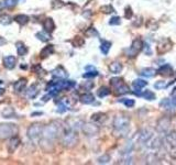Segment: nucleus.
<instances>
[{"label":"nucleus","mask_w":176,"mask_h":165,"mask_svg":"<svg viewBox=\"0 0 176 165\" xmlns=\"http://www.w3.org/2000/svg\"><path fill=\"white\" fill-rule=\"evenodd\" d=\"M43 128L41 123H33L29 127L28 129V137L32 141L33 143H38L42 138V133H43Z\"/></svg>","instance_id":"obj_4"},{"label":"nucleus","mask_w":176,"mask_h":165,"mask_svg":"<svg viewBox=\"0 0 176 165\" xmlns=\"http://www.w3.org/2000/svg\"><path fill=\"white\" fill-rule=\"evenodd\" d=\"M43 28H44V31H46V32L49 33L53 32V31L55 30V23L54 21H53V19L46 18L43 22Z\"/></svg>","instance_id":"obj_16"},{"label":"nucleus","mask_w":176,"mask_h":165,"mask_svg":"<svg viewBox=\"0 0 176 165\" xmlns=\"http://www.w3.org/2000/svg\"><path fill=\"white\" fill-rule=\"evenodd\" d=\"M94 87V84L90 82H85V84H82V88H84V89H86V90H90V88Z\"/></svg>","instance_id":"obj_49"},{"label":"nucleus","mask_w":176,"mask_h":165,"mask_svg":"<svg viewBox=\"0 0 176 165\" xmlns=\"http://www.w3.org/2000/svg\"><path fill=\"white\" fill-rule=\"evenodd\" d=\"M3 6H5V5H3V2H0V10L3 8Z\"/></svg>","instance_id":"obj_54"},{"label":"nucleus","mask_w":176,"mask_h":165,"mask_svg":"<svg viewBox=\"0 0 176 165\" xmlns=\"http://www.w3.org/2000/svg\"><path fill=\"white\" fill-rule=\"evenodd\" d=\"M16 65V58L12 55H9V56H6L3 58V66L6 68L8 69H13Z\"/></svg>","instance_id":"obj_13"},{"label":"nucleus","mask_w":176,"mask_h":165,"mask_svg":"<svg viewBox=\"0 0 176 165\" xmlns=\"http://www.w3.org/2000/svg\"><path fill=\"white\" fill-rule=\"evenodd\" d=\"M124 16H126V19H128V20L132 19V16H133V12H132L131 7H127V8L124 9Z\"/></svg>","instance_id":"obj_41"},{"label":"nucleus","mask_w":176,"mask_h":165,"mask_svg":"<svg viewBox=\"0 0 176 165\" xmlns=\"http://www.w3.org/2000/svg\"><path fill=\"white\" fill-rule=\"evenodd\" d=\"M148 85V82H145V80H143V79H137L133 82V88H134V91L137 95H140L141 96V94L139 93V91L142 89L143 87H145V86Z\"/></svg>","instance_id":"obj_18"},{"label":"nucleus","mask_w":176,"mask_h":165,"mask_svg":"<svg viewBox=\"0 0 176 165\" xmlns=\"http://www.w3.org/2000/svg\"><path fill=\"white\" fill-rule=\"evenodd\" d=\"M143 47L144 46H143L142 40H140V38H135L134 41L132 42L131 46L127 50V55L130 56V57H133V56H135L138 53L142 51Z\"/></svg>","instance_id":"obj_6"},{"label":"nucleus","mask_w":176,"mask_h":165,"mask_svg":"<svg viewBox=\"0 0 176 165\" xmlns=\"http://www.w3.org/2000/svg\"><path fill=\"white\" fill-rule=\"evenodd\" d=\"M110 47H111V43L109 41H102L100 44V51L102 52V54L107 55L110 51Z\"/></svg>","instance_id":"obj_29"},{"label":"nucleus","mask_w":176,"mask_h":165,"mask_svg":"<svg viewBox=\"0 0 176 165\" xmlns=\"http://www.w3.org/2000/svg\"><path fill=\"white\" fill-rule=\"evenodd\" d=\"M27 82L28 80L25 78H21L13 85V90L16 93H21L22 90H24V88L27 87Z\"/></svg>","instance_id":"obj_17"},{"label":"nucleus","mask_w":176,"mask_h":165,"mask_svg":"<svg viewBox=\"0 0 176 165\" xmlns=\"http://www.w3.org/2000/svg\"><path fill=\"white\" fill-rule=\"evenodd\" d=\"M61 141H62V144L65 148H74L78 143V134H77V132L75 130L68 128L67 130L63 131V133L61 135Z\"/></svg>","instance_id":"obj_3"},{"label":"nucleus","mask_w":176,"mask_h":165,"mask_svg":"<svg viewBox=\"0 0 176 165\" xmlns=\"http://www.w3.org/2000/svg\"><path fill=\"white\" fill-rule=\"evenodd\" d=\"M120 23H121V19H120V16H112V18L110 19V21H109L110 25H119Z\"/></svg>","instance_id":"obj_40"},{"label":"nucleus","mask_w":176,"mask_h":165,"mask_svg":"<svg viewBox=\"0 0 176 165\" xmlns=\"http://www.w3.org/2000/svg\"><path fill=\"white\" fill-rule=\"evenodd\" d=\"M170 95H172V97H176V87L173 89V91H172V94H170Z\"/></svg>","instance_id":"obj_52"},{"label":"nucleus","mask_w":176,"mask_h":165,"mask_svg":"<svg viewBox=\"0 0 176 165\" xmlns=\"http://www.w3.org/2000/svg\"><path fill=\"white\" fill-rule=\"evenodd\" d=\"M160 107L164 108V109H173L175 107L173 100L172 99H168V98H164L162 101L160 102Z\"/></svg>","instance_id":"obj_25"},{"label":"nucleus","mask_w":176,"mask_h":165,"mask_svg":"<svg viewBox=\"0 0 176 165\" xmlns=\"http://www.w3.org/2000/svg\"><path fill=\"white\" fill-rule=\"evenodd\" d=\"M173 47V42L170 38H163L162 41H160L157 44V53L160 55H163L165 53L170 52Z\"/></svg>","instance_id":"obj_7"},{"label":"nucleus","mask_w":176,"mask_h":165,"mask_svg":"<svg viewBox=\"0 0 176 165\" xmlns=\"http://www.w3.org/2000/svg\"><path fill=\"white\" fill-rule=\"evenodd\" d=\"M82 130L86 135L93 137V135H96L99 132V127L95 122H93V123H84Z\"/></svg>","instance_id":"obj_9"},{"label":"nucleus","mask_w":176,"mask_h":165,"mask_svg":"<svg viewBox=\"0 0 176 165\" xmlns=\"http://www.w3.org/2000/svg\"><path fill=\"white\" fill-rule=\"evenodd\" d=\"M141 96L144 99H146V100H154V99H155V95H154V93H152L151 90L143 91V93L141 94Z\"/></svg>","instance_id":"obj_38"},{"label":"nucleus","mask_w":176,"mask_h":165,"mask_svg":"<svg viewBox=\"0 0 176 165\" xmlns=\"http://www.w3.org/2000/svg\"><path fill=\"white\" fill-rule=\"evenodd\" d=\"M64 6V2L62 0H53L52 2V8L53 9H60Z\"/></svg>","instance_id":"obj_42"},{"label":"nucleus","mask_w":176,"mask_h":165,"mask_svg":"<svg viewBox=\"0 0 176 165\" xmlns=\"http://www.w3.org/2000/svg\"><path fill=\"white\" fill-rule=\"evenodd\" d=\"M122 68H123V66L122 64H120L119 62H112V63L109 65V71L112 73V74H119L122 72Z\"/></svg>","instance_id":"obj_19"},{"label":"nucleus","mask_w":176,"mask_h":165,"mask_svg":"<svg viewBox=\"0 0 176 165\" xmlns=\"http://www.w3.org/2000/svg\"><path fill=\"white\" fill-rule=\"evenodd\" d=\"M157 72H159L160 75H163V76H170V75H172V73H173V68H172V66L170 65L165 64V65L161 66Z\"/></svg>","instance_id":"obj_20"},{"label":"nucleus","mask_w":176,"mask_h":165,"mask_svg":"<svg viewBox=\"0 0 176 165\" xmlns=\"http://www.w3.org/2000/svg\"><path fill=\"white\" fill-rule=\"evenodd\" d=\"M52 74H53V76L56 77V78H65V77H67V73H66V71L62 67V66L56 67V68L52 72Z\"/></svg>","instance_id":"obj_21"},{"label":"nucleus","mask_w":176,"mask_h":165,"mask_svg":"<svg viewBox=\"0 0 176 165\" xmlns=\"http://www.w3.org/2000/svg\"><path fill=\"white\" fill-rule=\"evenodd\" d=\"M11 22H12V19H11V16H8V14H3V16H0V24L8 25L10 24Z\"/></svg>","instance_id":"obj_37"},{"label":"nucleus","mask_w":176,"mask_h":165,"mask_svg":"<svg viewBox=\"0 0 176 165\" xmlns=\"http://www.w3.org/2000/svg\"><path fill=\"white\" fill-rule=\"evenodd\" d=\"M6 43H7V40L5 38H2V36H0V46H3Z\"/></svg>","instance_id":"obj_51"},{"label":"nucleus","mask_w":176,"mask_h":165,"mask_svg":"<svg viewBox=\"0 0 176 165\" xmlns=\"http://www.w3.org/2000/svg\"><path fill=\"white\" fill-rule=\"evenodd\" d=\"M79 100L80 102H82V104H93L94 101H95V97L91 95V94H84V95H82V96L79 97Z\"/></svg>","instance_id":"obj_24"},{"label":"nucleus","mask_w":176,"mask_h":165,"mask_svg":"<svg viewBox=\"0 0 176 165\" xmlns=\"http://www.w3.org/2000/svg\"><path fill=\"white\" fill-rule=\"evenodd\" d=\"M120 101L122 102L123 105H126L127 107H129V108H131V107H133V106H134V100H133V99L126 98V99H121Z\"/></svg>","instance_id":"obj_39"},{"label":"nucleus","mask_w":176,"mask_h":165,"mask_svg":"<svg viewBox=\"0 0 176 165\" xmlns=\"http://www.w3.org/2000/svg\"><path fill=\"white\" fill-rule=\"evenodd\" d=\"M16 53L19 56H24L28 53V47L24 45L23 42H16Z\"/></svg>","instance_id":"obj_22"},{"label":"nucleus","mask_w":176,"mask_h":165,"mask_svg":"<svg viewBox=\"0 0 176 165\" xmlns=\"http://www.w3.org/2000/svg\"><path fill=\"white\" fill-rule=\"evenodd\" d=\"M2 2H3V5H5L6 7H8V8H12V7H14V6L16 5V0H3Z\"/></svg>","instance_id":"obj_46"},{"label":"nucleus","mask_w":176,"mask_h":165,"mask_svg":"<svg viewBox=\"0 0 176 165\" xmlns=\"http://www.w3.org/2000/svg\"><path fill=\"white\" fill-rule=\"evenodd\" d=\"M98 75V72L96 71H93V72H87V73H85V74L82 75V77L84 78H91V77H95Z\"/></svg>","instance_id":"obj_48"},{"label":"nucleus","mask_w":176,"mask_h":165,"mask_svg":"<svg viewBox=\"0 0 176 165\" xmlns=\"http://www.w3.org/2000/svg\"><path fill=\"white\" fill-rule=\"evenodd\" d=\"M109 161H110V156L108 155V154H105V155H102V156H100L98 159V163H100V164L109 163Z\"/></svg>","instance_id":"obj_43"},{"label":"nucleus","mask_w":176,"mask_h":165,"mask_svg":"<svg viewBox=\"0 0 176 165\" xmlns=\"http://www.w3.org/2000/svg\"><path fill=\"white\" fill-rule=\"evenodd\" d=\"M170 119L167 117H163V118H161L157 121L156 129L160 133H166L168 131V129H170Z\"/></svg>","instance_id":"obj_10"},{"label":"nucleus","mask_w":176,"mask_h":165,"mask_svg":"<svg viewBox=\"0 0 176 165\" xmlns=\"http://www.w3.org/2000/svg\"><path fill=\"white\" fill-rule=\"evenodd\" d=\"M13 20L16 23H19L20 25H24L29 22L30 18H29V16H27V14H18V16H14Z\"/></svg>","instance_id":"obj_23"},{"label":"nucleus","mask_w":176,"mask_h":165,"mask_svg":"<svg viewBox=\"0 0 176 165\" xmlns=\"http://www.w3.org/2000/svg\"><path fill=\"white\" fill-rule=\"evenodd\" d=\"M84 43H85V41H84V38H80V36H75V38H73V41H72V44H73L75 47L82 46V45H84Z\"/></svg>","instance_id":"obj_35"},{"label":"nucleus","mask_w":176,"mask_h":165,"mask_svg":"<svg viewBox=\"0 0 176 165\" xmlns=\"http://www.w3.org/2000/svg\"><path fill=\"white\" fill-rule=\"evenodd\" d=\"M127 93H129V87H128L126 84H123V85L120 86L119 88L115 89L116 95H123V94H127Z\"/></svg>","instance_id":"obj_36"},{"label":"nucleus","mask_w":176,"mask_h":165,"mask_svg":"<svg viewBox=\"0 0 176 165\" xmlns=\"http://www.w3.org/2000/svg\"><path fill=\"white\" fill-rule=\"evenodd\" d=\"M107 120V115L104 112H96L91 116V121L95 122L96 124H102L105 121Z\"/></svg>","instance_id":"obj_14"},{"label":"nucleus","mask_w":176,"mask_h":165,"mask_svg":"<svg viewBox=\"0 0 176 165\" xmlns=\"http://www.w3.org/2000/svg\"><path fill=\"white\" fill-rule=\"evenodd\" d=\"M63 133V129L58 122H52L43 128V133L40 140V145L45 152H51L54 148V142Z\"/></svg>","instance_id":"obj_1"},{"label":"nucleus","mask_w":176,"mask_h":165,"mask_svg":"<svg viewBox=\"0 0 176 165\" xmlns=\"http://www.w3.org/2000/svg\"><path fill=\"white\" fill-rule=\"evenodd\" d=\"M143 23V19L142 16H137V19H135V21L133 22V25L134 27H140L141 24Z\"/></svg>","instance_id":"obj_50"},{"label":"nucleus","mask_w":176,"mask_h":165,"mask_svg":"<svg viewBox=\"0 0 176 165\" xmlns=\"http://www.w3.org/2000/svg\"><path fill=\"white\" fill-rule=\"evenodd\" d=\"M66 110H67V105H66L65 102H62V104L58 105V107H57V112L63 113V112H65Z\"/></svg>","instance_id":"obj_47"},{"label":"nucleus","mask_w":176,"mask_h":165,"mask_svg":"<svg viewBox=\"0 0 176 165\" xmlns=\"http://www.w3.org/2000/svg\"><path fill=\"white\" fill-rule=\"evenodd\" d=\"M151 25H152L151 30H156V29H157V27H159V24H157L156 22L154 21L153 19L148 20V23H146V28H148H148L151 27Z\"/></svg>","instance_id":"obj_45"},{"label":"nucleus","mask_w":176,"mask_h":165,"mask_svg":"<svg viewBox=\"0 0 176 165\" xmlns=\"http://www.w3.org/2000/svg\"><path fill=\"white\" fill-rule=\"evenodd\" d=\"M110 94V89L108 87H106V86H102V87L99 88V90L97 91V95H98V97H100V98H104V97L108 96Z\"/></svg>","instance_id":"obj_31"},{"label":"nucleus","mask_w":176,"mask_h":165,"mask_svg":"<svg viewBox=\"0 0 176 165\" xmlns=\"http://www.w3.org/2000/svg\"><path fill=\"white\" fill-rule=\"evenodd\" d=\"M16 133V127L12 123H0V140L10 139Z\"/></svg>","instance_id":"obj_5"},{"label":"nucleus","mask_w":176,"mask_h":165,"mask_svg":"<svg viewBox=\"0 0 176 165\" xmlns=\"http://www.w3.org/2000/svg\"><path fill=\"white\" fill-rule=\"evenodd\" d=\"M124 84V82H123V79L122 78H112V79L110 80V85L112 86L113 87V89H117V88H119L120 86H122Z\"/></svg>","instance_id":"obj_30"},{"label":"nucleus","mask_w":176,"mask_h":165,"mask_svg":"<svg viewBox=\"0 0 176 165\" xmlns=\"http://www.w3.org/2000/svg\"><path fill=\"white\" fill-rule=\"evenodd\" d=\"M99 10L101 11L102 13H105V14H110V13H112V12H115V9H113V7L111 5L101 6Z\"/></svg>","instance_id":"obj_34"},{"label":"nucleus","mask_w":176,"mask_h":165,"mask_svg":"<svg viewBox=\"0 0 176 165\" xmlns=\"http://www.w3.org/2000/svg\"><path fill=\"white\" fill-rule=\"evenodd\" d=\"M113 134L118 138L126 137L130 131V118L128 116L118 115L116 116L112 122Z\"/></svg>","instance_id":"obj_2"},{"label":"nucleus","mask_w":176,"mask_h":165,"mask_svg":"<svg viewBox=\"0 0 176 165\" xmlns=\"http://www.w3.org/2000/svg\"><path fill=\"white\" fill-rule=\"evenodd\" d=\"M3 93H5V89H3V88H0V96H1Z\"/></svg>","instance_id":"obj_53"},{"label":"nucleus","mask_w":176,"mask_h":165,"mask_svg":"<svg viewBox=\"0 0 176 165\" xmlns=\"http://www.w3.org/2000/svg\"><path fill=\"white\" fill-rule=\"evenodd\" d=\"M38 91H40L38 90V87L35 85V84H33V85H31L30 87H29V89L27 90L25 96L30 99H34L38 95Z\"/></svg>","instance_id":"obj_15"},{"label":"nucleus","mask_w":176,"mask_h":165,"mask_svg":"<svg viewBox=\"0 0 176 165\" xmlns=\"http://www.w3.org/2000/svg\"><path fill=\"white\" fill-rule=\"evenodd\" d=\"M53 53H54V46L53 45H47V46H45L42 50L40 55H41L42 58H45L47 56H50V55H52Z\"/></svg>","instance_id":"obj_26"},{"label":"nucleus","mask_w":176,"mask_h":165,"mask_svg":"<svg viewBox=\"0 0 176 165\" xmlns=\"http://www.w3.org/2000/svg\"><path fill=\"white\" fill-rule=\"evenodd\" d=\"M67 123H68V128L77 131V130H79L82 128V126H84V121H82V119H78V118H72L67 121Z\"/></svg>","instance_id":"obj_12"},{"label":"nucleus","mask_w":176,"mask_h":165,"mask_svg":"<svg viewBox=\"0 0 176 165\" xmlns=\"http://www.w3.org/2000/svg\"><path fill=\"white\" fill-rule=\"evenodd\" d=\"M166 86H167V84L164 80H159V82H156L154 84V87L156 88V89H164Z\"/></svg>","instance_id":"obj_44"},{"label":"nucleus","mask_w":176,"mask_h":165,"mask_svg":"<svg viewBox=\"0 0 176 165\" xmlns=\"http://www.w3.org/2000/svg\"><path fill=\"white\" fill-rule=\"evenodd\" d=\"M85 35L88 36V38H95V36H99V33H98V31L95 29V28L90 27V28H88L87 30H86Z\"/></svg>","instance_id":"obj_32"},{"label":"nucleus","mask_w":176,"mask_h":165,"mask_svg":"<svg viewBox=\"0 0 176 165\" xmlns=\"http://www.w3.org/2000/svg\"><path fill=\"white\" fill-rule=\"evenodd\" d=\"M167 144L170 146V155L176 160V132H172L166 138Z\"/></svg>","instance_id":"obj_8"},{"label":"nucleus","mask_w":176,"mask_h":165,"mask_svg":"<svg viewBox=\"0 0 176 165\" xmlns=\"http://www.w3.org/2000/svg\"><path fill=\"white\" fill-rule=\"evenodd\" d=\"M2 117L3 118H13L14 117V110L11 107L6 108L2 110Z\"/></svg>","instance_id":"obj_33"},{"label":"nucleus","mask_w":176,"mask_h":165,"mask_svg":"<svg viewBox=\"0 0 176 165\" xmlns=\"http://www.w3.org/2000/svg\"><path fill=\"white\" fill-rule=\"evenodd\" d=\"M140 74L144 77H153L156 74V71L154 68H152V67H144V68L141 69Z\"/></svg>","instance_id":"obj_27"},{"label":"nucleus","mask_w":176,"mask_h":165,"mask_svg":"<svg viewBox=\"0 0 176 165\" xmlns=\"http://www.w3.org/2000/svg\"><path fill=\"white\" fill-rule=\"evenodd\" d=\"M36 38L42 42H47L51 40V35H50V33L46 32V31H41V32H38L35 34Z\"/></svg>","instance_id":"obj_28"},{"label":"nucleus","mask_w":176,"mask_h":165,"mask_svg":"<svg viewBox=\"0 0 176 165\" xmlns=\"http://www.w3.org/2000/svg\"><path fill=\"white\" fill-rule=\"evenodd\" d=\"M20 143H21V141H20V139L18 137H16V135L11 137L10 140H9L8 145H7V148H8L9 153H13V152H16V148H19Z\"/></svg>","instance_id":"obj_11"}]
</instances>
